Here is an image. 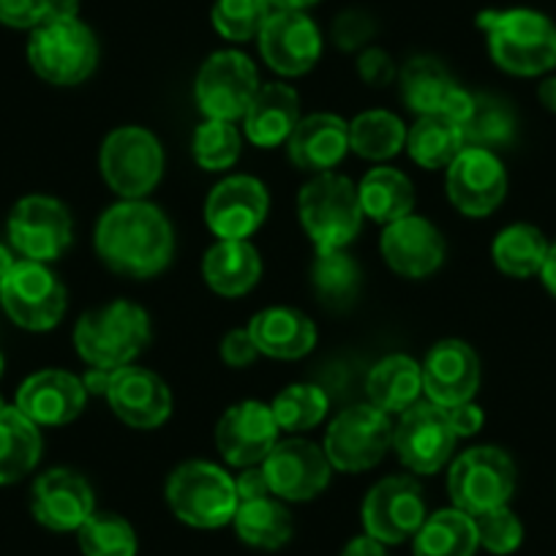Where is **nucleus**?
<instances>
[{"mask_svg":"<svg viewBox=\"0 0 556 556\" xmlns=\"http://www.w3.org/2000/svg\"><path fill=\"white\" fill-rule=\"evenodd\" d=\"M270 14L273 9L267 0H216L211 9V23L224 41L245 45L260 39Z\"/></svg>","mask_w":556,"mask_h":556,"instance_id":"43","label":"nucleus"},{"mask_svg":"<svg viewBox=\"0 0 556 556\" xmlns=\"http://www.w3.org/2000/svg\"><path fill=\"white\" fill-rule=\"evenodd\" d=\"M270 494L281 502H312L328 489L333 478V464L325 456V447L308 440H278V445L262 462Z\"/></svg>","mask_w":556,"mask_h":556,"instance_id":"16","label":"nucleus"},{"mask_svg":"<svg viewBox=\"0 0 556 556\" xmlns=\"http://www.w3.org/2000/svg\"><path fill=\"white\" fill-rule=\"evenodd\" d=\"M99 260L126 278H153L175 256V229L162 207L148 200H121L101 213L93 232Z\"/></svg>","mask_w":556,"mask_h":556,"instance_id":"1","label":"nucleus"},{"mask_svg":"<svg viewBox=\"0 0 556 556\" xmlns=\"http://www.w3.org/2000/svg\"><path fill=\"white\" fill-rule=\"evenodd\" d=\"M489 55L513 77H543L556 68V25L532 9H489L478 14Z\"/></svg>","mask_w":556,"mask_h":556,"instance_id":"2","label":"nucleus"},{"mask_svg":"<svg viewBox=\"0 0 556 556\" xmlns=\"http://www.w3.org/2000/svg\"><path fill=\"white\" fill-rule=\"evenodd\" d=\"M240 148H243V139H240L235 123L229 121H207L205 117L191 137L194 162L205 173H224V169L235 167V162L240 159Z\"/></svg>","mask_w":556,"mask_h":556,"instance_id":"42","label":"nucleus"},{"mask_svg":"<svg viewBox=\"0 0 556 556\" xmlns=\"http://www.w3.org/2000/svg\"><path fill=\"white\" fill-rule=\"evenodd\" d=\"M0 377H3V352H0Z\"/></svg>","mask_w":556,"mask_h":556,"instance_id":"58","label":"nucleus"},{"mask_svg":"<svg viewBox=\"0 0 556 556\" xmlns=\"http://www.w3.org/2000/svg\"><path fill=\"white\" fill-rule=\"evenodd\" d=\"M0 306L17 328L45 333L63 319L68 295L61 278L45 262L20 260L0 278Z\"/></svg>","mask_w":556,"mask_h":556,"instance_id":"9","label":"nucleus"},{"mask_svg":"<svg viewBox=\"0 0 556 556\" xmlns=\"http://www.w3.org/2000/svg\"><path fill=\"white\" fill-rule=\"evenodd\" d=\"M357 77L371 88H384V85L399 79V68H395L393 58L379 47H366L357 52Z\"/></svg>","mask_w":556,"mask_h":556,"instance_id":"46","label":"nucleus"},{"mask_svg":"<svg viewBox=\"0 0 556 556\" xmlns=\"http://www.w3.org/2000/svg\"><path fill=\"white\" fill-rule=\"evenodd\" d=\"M478 548L475 518L458 507H445L426 516L424 527L412 538L415 556H475Z\"/></svg>","mask_w":556,"mask_h":556,"instance_id":"31","label":"nucleus"},{"mask_svg":"<svg viewBox=\"0 0 556 556\" xmlns=\"http://www.w3.org/2000/svg\"><path fill=\"white\" fill-rule=\"evenodd\" d=\"M41 431L17 406L0 409V485H12L36 469L41 458Z\"/></svg>","mask_w":556,"mask_h":556,"instance_id":"32","label":"nucleus"},{"mask_svg":"<svg viewBox=\"0 0 556 556\" xmlns=\"http://www.w3.org/2000/svg\"><path fill=\"white\" fill-rule=\"evenodd\" d=\"M273 12H308L319 0H267Z\"/></svg>","mask_w":556,"mask_h":556,"instance_id":"55","label":"nucleus"},{"mask_svg":"<svg viewBox=\"0 0 556 556\" xmlns=\"http://www.w3.org/2000/svg\"><path fill=\"white\" fill-rule=\"evenodd\" d=\"M249 333L260 355L273 361H301L317 344L314 319L290 306L262 308L251 317Z\"/></svg>","mask_w":556,"mask_h":556,"instance_id":"26","label":"nucleus"},{"mask_svg":"<svg viewBox=\"0 0 556 556\" xmlns=\"http://www.w3.org/2000/svg\"><path fill=\"white\" fill-rule=\"evenodd\" d=\"M270 194L251 175H229L205 200V224L218 240H249L265 224Z\"/></svg>","mask_w":556,"mask_h":556,"instance_id":"17","label":"nucleus"},{"mask_svg":"<svg viewBox=\"0 0 556 556\" xmlns=\"http://www.w3.org/2000/svg\"><path fill=\"white\" fill-rule=\"evenodd\" d=\"M77 543L83 556H137V532L123 516L110 510H96L77 529Z\"/></svg>","mask_w":556,"mask_h":556,"instance_id":"41","label":"nucleus"},{"mask_svg":"<svg viewBox=\"0 0 556 556\" xmlns=\"http://www.w3.org/2000/svg\"><path fill=\"white\" fill-rule=\"evenodd\" d=\"M110 371H101V368H90L88 374L83 377V384L85 390H88V395H106V388H110Z\"/></svg>","mask_w":556,"mask_h":556,"instance_id":"54","label":"nucleus"},{"mask_svg":"<svg viewBox=\"0 0 556 556\" xmlns=\"http://www.w3.org/2000/svg\"><path fill=\"white\" fill-rule=\"evenodd\" d=\"M406 146V126L388 110L361 112L350 123V151L368 162H388Z\"/></svg>","mask_w":556,"mask_h":556,"instance_id":"39","label":"nucleus"},{"mask_svg":"<svg viewBox=\"0 0 556 556\" xmlns=\"http://www.w3.org/2000/svg\"><path fill=\"white\" fill-rule=\"evenodd\" d=\"M235 532L245 545L260 551H278L285 548L295 532L292 513L281 500L262 496V500L240 502L238 513L232 518Z\"/></svg>","mask_w":556,"mask_h":556,"instance_id":"35","label":"nucleus"},{"mask_svg":"<svg viewBox=\"0 0 556 556\" xmlns=\"http://www.w3.org/2000/svg\"><path fill=\"white\" fill-rule=\"evenodd\" d=\"M301 123V96L287 83L262 85L243 115V131L251 146L270 148L287 146L290 134Z\"/></svg>","mask_w":556,"mask_h":556,"instance_id":"27","label":"nucleus"},{"mask_svg":"<svg viewBox=\"0 0 556 556\" xmlns=\"http://www.w3.org/2000/svg\"><path fill=\"white\" fill-rule=\"evenodd\" d=\"M151 344V317L139 303L112 301L90 308L74 328V350L90 368L121 371Z\"/></svg>","mask_w":556,"mask_h":556,"instance_id":"3","label":"nucleus"},{"mask_svg":"<svg viewBox=\"0 0 556 556\" xmlns=\"http://www.w3.org/2000/svg\"><path fill=\"white\" fill-rule=\"evenodd\" d=\"M298 218L317 254H325L346 251V245L361 235L366 216L357 200V186L344 175L323 173L314 175L301 189Z\"/></svg>","mask_w":556,"mask_h":556,"instance_id":"4","label":"nucleus"},{"mask_svg":"<svg viewBox=\"0 0 556 556\" xmlns=\"http://www.w3.org/2000/svg\"><path fill=\"white\" fill-rule=\"evenodd\" d=\"M516 464L502 447L478 445L451 464L447 494L453 507L475 518L507 505L516 491Z\"/></svg>","mask_w":556,"mask_h":556,"instance_id":"8","label":"nucleus"},{"mask_svg":"<svg viewBox=\"0 0 556 556\" xmlns=\"http://www.w3.org/2000/svg\"><path fill=\"white\" fill-rule=\"evenodd\" d=\"M3 406H9V404H7V401H3V395H0V409H3Z\"/></svg>","mask_w":556,"mask_h":556,"instance_id":"59","label":"nucleus"},{"mask_svg":"<svg viewBox=\"0 0 556 556\" xmlns=\"http://www.w3.org/2000/svg\"><path fill=\"white\" fill-rule=\"evenodd\" d=\"M278 429L287 434H303L317 429L330 409V399L319 384H290L270 401Z\"/></svg>","mask_w":556,"mask_h":556,"instance_id":"40","label":"nucleus"},{"mask_svg":"<svg viewBox=\"0 0 556 556\" xmlns=\"http://www.w3.org/2000/svg\"><path fill=\"white\" fill-rule=\"evenodd\" d=\"M379 251H382L384 265L399 276L426 278L442 267L447 243L429 218L409 213L382 229Z\"/></svg>","mask_w":556,"mask_h":556,"instance_id":"21","label":"nucleus"},{"mask_svg":"<svg viewBox=\"0 0 556 556\" xmlns=\"http://www.w3.org/2000/svg\"><path fill=\"white\" fill-rule=\"evenodd\" d=\"M167 505L194 529H222L238 513L235 478L213 462H186L167 480Z\"/></svg>","mask_w":556,"mask_h":556,"instance_id":"6","label":"nucleus"},{"mask_svg":"<svg viewBox=\"0 0 556 556\" xmlns=\"http://www.w3.org/2000/svg\"><path fill=\"white\" fill-rule=\"evenodd\" d=\"M235 489H238V500L240 502H251V500H262V496H270V485H267L265 472L260 467H245L243 472L235 478Z\"/></svg>","mask_w":556,"mask_h":556,"instance_id":"50","label":"nucleus"},{"mask_svg":"<svg viewBox=\"0 0 556 556\" xmlns=\"http://www.w3.org/2000/svg\"><path fill=\"white\" fill-rule=\"evenodd\" d=\"M14 254H17V251H14L12 245H3V243H0V278L7 276V273L12 270V267L20 262Z\"/></svg>","mask_w":556,"mask_h":556,"instance_id":"57","label":"nucleus"},{"mask_svg":"<svg viewBox=\"0 0 556 556\" xmlns=\"http://www.w3.org/2000/svg\"><path fill=\"white\" fill-rule=\"evenodd\" d=\"M202 278L222 298L249 295L262 278L260 251L249 240H216L202 260Z\"/></svg>","mask_w":556,"mask_h":556,"instance_id":"28","label":"nucleus"},{"mask_svg":"<svg viewBox=\"0 0 556 556\" xmlns=\"http://www.w3.org/2000/svg\"><path fill=\"white\" fill-rule=\"evenodd\" d=\"M404 151L424 169H447V164L464 151L462 126L447 115H420L406 131Z\"/></svg>","mask_w":556,"mask_h":556,"instance_id":"36","label":"nucleus"},{"mask_svg":"<svg viewBox=\"0 0 556 556\" xmlns=\"http://www.w3.org/2000/svg\"><path fill=\"white\" fill-rule=\"evenodd\" d=\"M99 39L93 28L74 20H45L30 30L28 63L45 83L74 88L93 77L99 66Z\"/></svg>","mask_w":556,"mask_h":556,"instance_id":"5","label":"nucleus"},{"mask_svg":"<svg viewBox=\"0 0 556 556\" xmlns=\"http://www.w3.org/2000/svg\"><path fill=\"white\" fill-rule=\"evenodd\" d=\"M9 245L23 260L55 262L74 240V218L61 200L47 194L23 197L9 213Z\"/></svg>","mask_w":556,"mask_h":556,"instance_id":"12","label":"nucleus"},{"mask_svg":"<svg viewBox=\"0 0 556 556\" xmlns=\"http://www.w3.org/2000/svg\"><path fill=\"white\" fill-rule=\"evenodd\" d=\"M548 245L545 235L534 224H510L491 243V260L505 276L532 278L540 276Z\"/></svg>","mask_w":556,"mask_h":556,"instance_id":"37","label":"nucleus"},{"mask_svg":"<svg viewBox=\"0 0 556 556\" xmlns=\"http://www.w3.org/2000/svg\"><path fill=\"white\" fill-rule=\"evenodd\" d=\"M374 36H377V20L363 9H346L333 20L330 28V39L341 52H361L371 47Z\"/></svg>","mask_w":556,"mask_h":556,"instance_id":"45","label":"nucleus"},{"mask_svg":"<svg viewBox=\"0 0 556 556\" xmlns=\"http://www.w3.org/2000/svg\"><path fill=\"white\" fill-rule=\"evenodd\" d=\"M99 169L121 200H146L164 178V148L142 126H121L101 142Z\"/></svg>","mask_w":556,"mask_h":556,"instance_id":"7","label":"nucleus"},{"mask_svg":"<svg viewBox=\"0 0 556 556\" xmlns=\"http://www.w3.org/2000/svg\"><path fill=\"white\" fill-rule=\"evenodd\" d=\"M357 200H361L363 216L388 227V224L412 213V207H415V186L401 169L374 167L357 184Z\"/></svg>","mask_w":556,"mask_h":556,"instance_id":"34","label":"nucleus"},{"mask_svg":"<svg viewBox=\"0 0 556 556\" xmlns=\"http://www.w3.org/2000/svg\"><path fill=\"white\" fill-rule=\"evenodd\" d=\"M368 404L384 415H401L424 393V368L409 355H388L368 371Z\"/></svg>","mask_w":556,"mask_h":556,"instance_id":"30","label":"nucleus"},{"mask_svg":"<svg viewBox=\"0 0 556 556\" xmlns=\"http://www.w3.org/2000/svg\"><path fill=\"white\" fill-rule=\"evenodd\" d=\"M83 0H47V20H74L79 17Z\"/></svg>","mask_w":556,"mask_h":556,"instance_id":"52","label":"nucleus"},{"mask_svg":"<svg viewBox=\"0 0 556 556\" xmlns=\"http://www.w3.org/2000/svg\"><path fill=\"white\" fill-rule=\"evenodd\" d=\"M538 99H540V104L545 106V110L554 112V115H556V77H545L543 83H540Z\"/></svg>","mask_w":556,"mask_h":556,"instance_id":"56","label":"nucleus"},{"mask_svg":"<svg viewBox=\"0 0 556 556\" xmlns=\"http://www.w3.org/2000/svg\"><path fill=\"white\" fill-rule=\"evenodd\" d=\"M278 431L270 404L240 401L218 417L216 447L229 467H260L278 445Z\"/></svg>","mask_w":556,"mask_h":556,"instance_id":"19","label":"nucleus"},{"mask_svg":"<svg viewBox=\"0 0 556 556\" xmlns=\"http://www.w3.org/2000/svg\"><path fill=\"white\" fill-rule=\"evenodd\" d=\"M256 357H260V350H256L249 328L229 330V333L224 336L222 361L227 363L229 368H249V366H254Z\"/></svg>","mask_w":556,"mask_h":556,"instance_id":"48","label":"nucleus"},{"mask_svg":"<svg viewBox=\"0 0 556 556\" xmlns=\"http://www.w3.org/2000/svg\"><path fill=\"white\" fill-rule=\"evenodd\" d=\"M445 412H447V420H451L453 426V434H456L458 440H467V437L480 434V429L485 426L483 409H480L475 401H464V404L447 406Z\"/></svg>","mask_w":556,"mask_h":556,"instance_id":"49","label":"nucleus"},{"mask_svg":"<svg viewBox=\"0 0 556 556\" xmlns=\"http://www.w3.org/2000/svg\"><path fill=\"white\" fill-rule=\"evenodd\" d=\"M458 126H462L464 148H480L491 153L513 146L518 131L513 106L494 93H472L467 115Z\"/></svg>","mask_w":556,"mask_h":556,"instance_id":"33","label":"nucleus"},{"mask_svg":"<svg viewBox=\"0 0 556 556\" xmlns=\"http://www.w3.org/2000/svg\"><path fill=\"white\" fill-rule=\"evenodd\" d=\"M399 90L406 110L420 115H447L462 85L451 77L442 61L417 55L399 68Z\"/></svg>","mask_w":556,"mask_h":556,"instance_id":"29","label":"nucleus"},{"mask_svg":"<svg viewBox=\"0 0 556 556\" xmlns=\"http://www.w3.org/2000/svg\"><path fill=\"white\" fill-rule=\"evenodd\" d=\"M47 20V0H0V25L34 30Z\"/></svg>","mask_w":556,"mask_h":556,"instance_id":"47","label":"nucleus"},{"mask_svg":"<svg viewBox=\"0 0 556 556\" xmlns=\"http://www.w3.org/2000/svg\"><path fill=\"white\" fill-rule=\"evenodd\" d=\"M106 401L117 420L137 431L159 429L173 415V390L159 374L139 366L112 371Z\"/></svg>","mask_w":556,"mask_h":556,"instance_id":"20","label":"nucleus"},{"mask_svg":"<svg viewBox=\"0 0 556 556\" xmlns=\"http://www.w3.org/2000/svg\"><path fill=\"white\" fill-rule=\"evenodd\" d=\"M262 83L254 61L238 50L213 52L194 79V99L207 121H243Z\"/></svg>","mask_w":556,"mask_h":556,"instance_id":"10","label":"nucleus"},{"mask_svg":"<svg viewBox=\"0 0 556 556\" xmlns=\"http://www.w3.org/2000/svg\"><path fill=\"white\" fill-rule=\"evenodd\" d=\"M361 267L346 251H325L314 256L312 290L330 312H344L361 295Z\"/></svg>","mask_w":556,"mask_h":556,"instance_id":"38","label":"nucleus"},{"mask_svg":"<svg viewBox=\"0 0 556 556\" xmlns=\"http://www.w3.org/2000/svg\"><path fill=\"white\" fill-rule=\"evenodd\" d=\"M341 556H388V545L374 540L371 534H361V538H352L344 545Z\"/></svg>","mask_w":556,"mask_h":556,"instance_id":"51","label":"nucleus"},{"mask_svg":"<svg viewBox=\"0 0 556 556\" xmlns=\"http://www.w3.org/2000/svg\"><path fill=\"white\" fill-rule=\"evenodd\" d=\"M451 205L467 218H485L505 202L507 173L496 153L464 148L445 169Z\"/></svg>","mask_w":556,"mask_h":556,"instance_id":"15","label":"nucleus"},{"mask_svg":"<svg viewBox=\"0 0 556 556\" xmlns=\"http://www.w3.org/2000/svg\"><path fill=\"white\" fill-rule=\"evenodd\" d=\"M475 527H478V543L489 554L507 556L518 551L523 543V523L516 513L507 505L494 507V510L475 516Z\"/></svg>","mask_w":556,"mask_h":556,"instance_id":"44","label":"nucleus"},{"mask_svg":"<svg viewBox=\"0 0 556 556\" xmlns=\"http://www.w3.org/2000/svg\"><path fill=\"white\" fill-rule=\"evenodd\" d=\"M350 153V123L333 112L301 117L287 139V156L298 169L312 175L333 173Z\"/></svg>","mask_w":556,"mask_h":556,"instance_id":"25","label":"nucleus"},{"mask_svg":"<svg viewBox=\"0 0 556 556\" xmlns=\"http://www.w3.org/2000/svg\"><path fill=\"white\" fill-rule=\"evenodd\" d=\"M458 437L447 412L431 401H417L399 415L393 426V451L399 462L415 475H437L451 464Z\"/></svg>","mask_w":556,"mask_h":556,"instance_id":"13","label":"nucleus"},{"mask_svg":"<svg viewBox=\"0 0 556 556\" xmlns=\"http://www.w3.org/2000/svg\"><path fill=\"white\" fill-rule=\"evenodd\" d=\"M420 368H424L426 401L442 406V409L475 401V393L480 388V357L467 341H437Z\"/></svg>","mask_w":556,"mask_h":556,"instance_id":"23","label":"nucleus"},{"mask_svg":"<svg viewBox=\"0 0 556 556\" xmlns=\"http://www.w3.org/2000/svg\"><path fill=\"white\" fill-rule=\"evenodd\" d=\"M429 510H426L424 489L409 475H390L379 480L377 485H371L361 507L366 534L384 545H399L415 538Z\"/></svg>","mask_w":556,"mask_h":556,"instance_id":"14","label":"nucleus"},{"mask_svg":"<svg viewBox=\"0 0 556 556\" xmlns=\"http://www.w3.org/2000/svg\"><path fill=\"white\" fill-rule=\"evenodd\" d=\"M393 447V420L377 406L361 404L339 412L325 434V456L339 472H366Z\"/></svg>","mask_w":556,"mask_h":556,"instance_id":"11","label":"nucleus"},{"mask_svg":"<svg viewBox=\"0 0 556 556\" xmlns=\"http://www.w3.org/2000/svg\"><path fill=\"white\" fill-rule=\"evenodd\" d=\"M85 404L88 390L83 379L61 368H45L20 384L14 406L36 426H66L83 415Z\"/></svg>","mask_w":556,"mask_h":556,"instance_id":"24","label":"nucleus"},{"mask_svg":"<svg viewBox=\"0 0 556 556\" xmlns=\"http://www.w3.org/2000/svg\"><path fill=\"white\" fill-rule=\"evenodd\" d=\"M30 513L50 532H77L96 513V494L74 469H50L34 483Z\"/></svg>","mask_w":556,"mask_h":556,"instance_id":"22","label":"nucleus"},{"mask_svg":"<svg viewBox=\"0 0 556 556\" xmlns=\"http://www.w3.org/2000/svg\"><path fill=\"white\" fill-rule=\"evenodd\" d=\"M256 41L278 77H303L323 58V34L308 12H273Z\"/></svg>","mask_w":556,"mask_h":556,"instance_id":"18","label":"nucleus"},{"mask_svg":"<svg viewBox=\"0 0 556 556\" xmlns=\"http://www.w3.org/2000/svg\"><path fill=\"white\" fill-rule=\"evenodd\" d=\"M540 281L556 298V243L548 245V254H545L543 267H540Z\"/></svg>","mask_w":556,"mask_h":556,"instance_id":"53","label":"nucleus"}]
</instances>
